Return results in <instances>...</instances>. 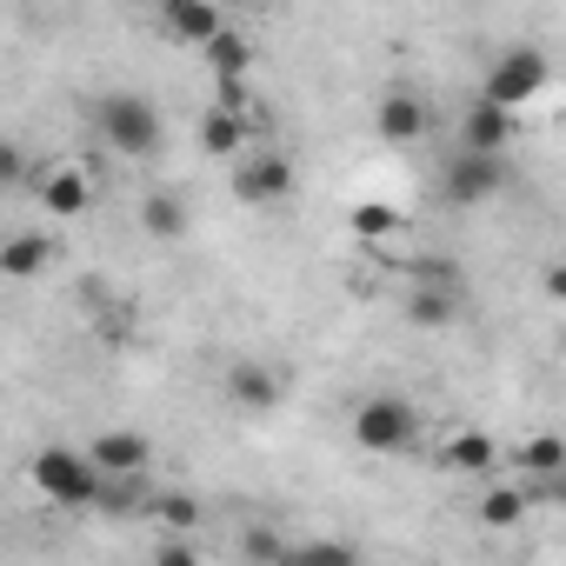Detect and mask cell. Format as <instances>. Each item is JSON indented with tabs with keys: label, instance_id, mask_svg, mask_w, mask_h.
I'll return each mask as SVG.
<instances>
[{
	"label": "cell",
	"instance_id": "cell-1",
	"mask_svg": "<svg viewBox=\"0 0 566 566\" xmlns=\"http://www.w3.org/2000/svg\"><path fill=\"white\" fill-rule=\"evenodd\" d=\"M87 114H94L101 147H107V154H120V160H154V154H160V140H167V120H160L154 94L114 87V94H101Z\"/></svg>",
	"mask_w": 566,
	"mask_h": 566
},
{
	"label": "cell",
	"instance_id": "cell-2",
	"mask_svg": "<svg viewBox=\"0 0 566 566\" xmlns=\"http://www.w3.org/2000/svg\"><path fill=\"white\" fill-rule=\"evenodd\" d=\"M28 480H34V493H41L48 506H61V513H94V506H101V480H94V467L81 460V447H41V453L28 460Z\"/></svg>",
	"mask_w": 566,
	"mask_h": 566
},
{
	"label": "cell",
	"instance_id": "cell-3",
	"mask_svg": "<svg viewBox=\"0 0 566 566\" xmlns=\"http://www.w3.org/2000/svg\"><path fill=\"white\" fill-rule=\"evenodd\" d=\"M227 187H233L240 207H280V200H294L301 167H294V154H280V147H247L227 167Z\"/></svg>",
	"mask_w": 566,
	"mask_h": 566
},
{
	"label": "cell",
	"instance_id": "cell-4",
	"mask_svg": "<svg viewBox=\"0 0 566 566\" xmlns=\"http://www.w3.org/2000/svg\"><path fill=\"white\" fill-rule=\"evenodd\" d=\"M420 440V407L407 394H367L354 407V447L367 453H407Z\"/></svg>",
	"mask_w": 566,
	"mask_h": 566
},
{
	"label": "cell",
	"instance_id": "cell-5",
	"mask_svg": "<svg viewBox=\"0 0 566 566\" xmlns=\"http://www.w3.org/2000/svg\"><path fill=\"white\" fill-rule=\"evenodd\" d=\"M546 81H553V61H546L539 48H506V54L486 67V87H480V101H486V107H506V114H520L526 101H539V94H546Z\"/></svg>",
	"mask_w": 566,
	"mask_h": 566
},
{
	"label": "cell",
	"instance_id": "cell-6",
	"mask_svg": "<svg viewBox=\"0 0 566 566\" xmlns=\"http://www.w3.org/2000/svg\"><path fill=\"white\" fill-rule=\"evenodd\" d=\"M81 460L94 467V480H147L154 473V440L140 427H101L81 447Z\"/></svg>",
	"mask_w": 566,
	"mask_h": 566
},
{
	"label": "cell",
	"instance_id": "cell-7",
	"mask_svg": "<svg viewBox=\"0 0 566 566\" xmlns=\"http://www.w3.org/2000/svg\"><path fill=\"white\" fill-rule=\"evenodd\" d=\"M34 200L54 220H81V213H94L101 187H94V174L81 160H48V167H34Z\"/></svg>",
	"mask_w": 566,
	"mask_h": 566
},
{
	"label": "cell",
	"instance_id": "cell-8",
	"mask_svg": "<svg viewBox=\"0 0 566 566\" xmlns=\"http://www.w3.org/2000/svg\"><path fill=\"white\" fill-rule=\"evenodd\" d=\"M220 394H227V407H240V413H273L280 400H287V374L266 367V360H233V367L220 374Z\"/></svg>",
	"mask_w": 566,
	"mask_h": 566
},
{
	"label": "cell",
	"instance_id": "cell-9",
	"mask_svg": "<svg viewBox=\"0 0 566 566\" xmlns=\"http://www.w3.org/2000/svg\"><path fill=\"white\" fill-rule=\"evenodd\" d=\"M154 28L174 41V48H187V54H200L220 28H227V14L213 8V0H160L154 8Z\"/></svg>",
	"mask_w": 566,
	"mask_h": 566
},
{
	"label": "cell",
	"instance_id": "cell-10",
	"mask_svg": "<svg viewBox=\"0 0 566 566\" xmlns=\"http://www.w3.org/2000/svg\"><path fill=\"white\" fill-rule=\"evenodd\" d=\"M513 140H520V114H506V107H486V101L460 107V154L506 160V147H513Z\"/></svg>",
	"mask_w": 566,
	"mask_h": 566
},
{
	"label": "cell",
	"instance_id": "cell-11",
	"mask_svg": "<svg viewBox=\"0 0 566 566\" xmlns=\"http://www.w3.org/2000/svg\"><path fill=\"white\" fill-rule=\"evenodd\" d=\"M440 193L453 207H486L493 193H506V160H480V154H453L440 174Z\"/></svg>",
	"mask_w": 566,
	"mask_h": 566
},
{
	"label": "cell",
	"instance_id": "cell-12",
	"mask_svg": "<svg viewBox=\"0 0 566 566\" xmlns=\"http://www.w3.org/2000/svg\"><path fill=\"white\" fill-rule=\"evenodd\" d=\"M506 467H513V480H520L526 493H553L559 473H566V440H559V433H526V440L506 453Z\"/></svg>",
	"mask_w": 566,
	"mask_h": 566
},
{
	"label": "cell",
	"instance_id": "cell-13",
	"mask_svg": "<svg viewBox=\"0 0 566 566\" xmlns=\"http://www.w3.org/2000/svg\"><path fill=\"white\" fill-rule=\"evenodd\" d=\"M427 127H433V114H427V101H420L413 87L380 94V107H374V134H380L387 147H413V140H427Z\"/></svg>",
	"mask_w": 566,
	"mask_h": 566
},
{
	"label": "cell",
	"instance_id": "cell-14",
	"mask_svg": "<svg viewBox=\"0 0 566 566\" xmlns=\"http://www.w3.org/2000/svg\"><path fill=\"white\" fill-rule=\"evenodd\" d=\"M440 467L460 473V480H493L500 447H493V433H480V427H453V433L440 440Z\"/></svg>",
	"mask_w": 566,
	"mask_h": 566
},
{
	"label": "cell",
	"instance_id": "cell-15",
	"mask_svg": "<svg viewBox=\"0 0 566 566\" xmlns=\"http://www.w3.org/2000/svg\"><path fill=\"white\" fill-rule=\"evenodd\" d=\"M140 513H147L160 533H174V539H200V526H207V506H200L193 493H180V486H147Z\"/></svg>",
	"mask_w": 566,
	"mask_h": 566
},
{
	"label": "cell",
	"instance_id": "cell-16",
	"mask_svg": "<svg viewBox=\"0 0 566 566\" xmlns=\"http://www.w3.org/2000/svg\"><path fill=\"white\" fill-rule=\"evenodd\" d=\"M54 233H41V227H21V233H8L0 240V280H41L48 266H54Z\"/></svg>",
	"mask_w": 566,
	"mask_h": 566
},
{
	"label": "cell",
	"instance_id": "cell-17",
	"mask_svg": "<svg viewBox=\"0 0 566 566\" xmlns=\"http://www.w3.org/2000/svg\"><path fill=\"white\" fill-rule=\"evenodd\" d=\"M460 307H467V294H453V287H407L400 294V321L420 334H447L460 321Z\"/></svg>",
	"mask_w": 566,
	"mask_h": 566
},
{
	"label": "cell",
	"instance_id": "cell-18",
	"mask_svg": "<svg viewBox=\"0 0 566 566\" xmlns=\"http://www.w3.org/2000/svg\"><path fill=\"white\" fill-rule=\"evenodd\" d=\"M280 566H367V553L340 533H294L287 553H280Z\"/></svg>",
	"mask_w": 566,
	"mask_h": 566
},
{
	"label": "cell",
	"instance_id": "cell-19",
	"mask_svg": "<svg viewBox=\"0 0 566 566\" xmlns=\"http://www.w3.org/2000/svg\"><path fill=\"white\" fill-rule=\"evenodd\" d=\"M187 227H193V207H187L174 187L140 193V233H147V240H187Z\"/></svg>",
	"mask_w": 566,
	"mask_h": 566
},
{
	"label": "cell",
	"instance_id": "cell-20",
	"mask_svg": "<svg viewBox=\"0 0 566 566\" xmlns=\"http://www.w3.org/2000/svg\"><path fill=\"white\" fill-rule=\"evenodd\" d=\"M200 61H207L213 81H253V61H260V54H253V41H247L240 28H220V34L200 48Z\"/></svg>",
	"mask_w": 566,
	"mask_h": 566
},
{
	"label": "cell",
	"instance_id": "cell-21",
	"mask_svg": "<svg viewBox=\"0 0 566 566\" xmlns=\"http://www.w3.org/2000/svg\"><path fill=\"white\" fill-rule=\"evenodd\" d=\"M480 526H493V533H513L526 513H533V493L520 486V480H486V493H480Z\"/></svg>",
	"mask_w": 566,
	"mask_h": 566
},
{
	"label": "cell",
	"instance_id": "cell-22",
	"mask_svg": "<svg viewBox=\"0 0 566 566\" xmlns=\"http://www.w3.org/2000/svg\"><path fill=\"white\" fill-rule=\"evenodd\" d=\"M200 147H207L213 160H227V167H233V160L253 147V127H247V120H233V114H220V107H207V114H200Z\"/></svg>",
	"mask_w": 566,
	"mask_h": 566
},
{
	"label": "cell",
	"instance_id": "cell-23",
	"mask_svg": "<svg viewBox=\"0 0 566 566\" xmlns=\"http://www.w3.org/2000/svg\"><path fill=\"white\" fill-rule=\"evenodd\" d=\"M347 233H354V240H367V247H387V240H400V233H407V213H400V207H387V200H360V207L347 213Z\"/></svg>",
	"mask_w": 566,
	"mask_h": 566
},
{
	"label": "cell",
	"instance_id": "cell-24",
	"mask_svg": "<svg viewBox=\"0 0 566 566\" xmlns=\"http://www.w3.org/2000/svg\"><path fill=\"white\" fill-rule=\"evenodd\" d=\"M287 539H294V533H280L273 520H253V526L240 533V559H247V566H280Z\"/></svg>",
	"mask_w": 566,
	"mask_h": 566
},
{
	"label": "cell",
	"instance_id": "cell-25",
	"mask_svg": "<svg viewBox=\"0 0 566 566\" xmlns=\"http://www.w3.org/2000/svg\"><path fill=\"white\" fill-rule=\"evenodd\" d=\"M407 287H453V294H467V280H460V266L447 253H420V260H407Z\"/></svg>",
	"mask_w": 566,
	"mask_h": 566
},
{
	"label": "cell",
	"instance_id": "cell-26",
	"mask_svg": "<svg viewBox=\"0 0 566 566\" xmlns=\"http://www.w3.org/2000/svg\"><path fill=\"white\" fill-rule=\"evenodd\" d=\"M14 187H34V154L14 134H0V193H14Z\"/></svg>",
	"mask_w": 566,
	"mask_h": 566
},
{
	"label": "cell",
	"instance_id": "cell-27",
	"mask_svg": "<svg viewBox=\"0 0 566 566\" xmlns=\"http://www.w3.org/2000/svg\"><path fill=\"white\" fill-rule=\"evenodd\" d=\"M147 566H207V553H200V539H174V533H160L154 553H147Z\"/></svg>",
	"mask_w": 566,
	"mask_h": 566
}]
</instances>
